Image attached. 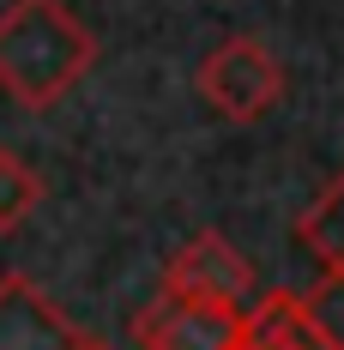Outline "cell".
<instances>
[{"label": "cell", "mask_w": 344, "mask_h": 350, "mask_svg": "<svg viewBox=\"0 0 344 350\" xmlns=\"http://www.w3.org/2000/svg\"><path fill=\"white\" fill-rule=\"evenodd\" d=\"M79 350H103V345H79Z\"/></svg>", "instance_id": "obj_9"}, {"label": "cell", "mask_w": 344, "mask_h": 350, "mask_svg": "<svg viewBox=\"0 0 344 350\" xmlns=\"http://www.w3.org/2000/svg\"><path fill=\"white\" fill-rule=\"evenodd\" d=\"M241 332H248V320L230 302L181 296V290H163L139 314V345L145 350H236Z\"/></svg>", "instance_id": "obj_3"}, {"label": "cell", "mask_w": 344, "mask_h": 350, "mask_svg": "<svg viewBox=\"0 0 344 350\" xmlns=\"http://www.w3.org/2000/svg\"><path fill=\"white\" fill-rule=\"evenodd\" d=\"M97 42L61 0H12L0 12V91L25 109H49L79 85Z\"/></svg>", "instance_id": "obj_1"}, {"label": "cell", "mask_w": 344, "mask_h": 350, "mask_svg": "<svg viewBox=\"0 0 344 350\" xmlns=\"http://www.w3.org/2000/svg\"><path fill=\"white\" fill-rule=\"evenodd\" d=\"M302 247L326 272H344V175L314 200V211L302 217Z\"/></svg>", "instance_id": "obj_6"}, {"label": "cell", "mask_w": 344, "mask_h": 350, "mask_svg": "<svg viewBox=\"0 0 344 350\" xmlns=\"http://www.w3.org/2000/svg\"><path fill=\"white\" fill-rule=\"evenodd\" d=\"M163 290L206 296V302H230V308H236L241 296L254 290V272H248V260H241L224 236H194V242L170 260V278H163Z\"/></svg>", "instance_id": "obj_4"}, {"label": "cell", "mask_w": 344, "mask_h": 350, "mask_svg": "<svg viewBox=\"0 0 344 350\" xmlns=\"http://www.w3.org/2000/svg\"><path fill=\"white\" fill-rule=\"evenodd\" d=\"M302 308H308V314H314V326L326 332V345H332V350H344V272H326V284L314 290Z\"/></svg>", "instance_id": "obj_8"}, {"label": "cell", "mask_w": 344, "mask_h": 350, "mask_svg": "<svg viewBox=\"0 0 344 350\" xmlns=\"http://www.w3.org/2000/svg\"><path fill=\"white\" fill-rule=\"evenodd\" d=\"M200 91L211 109H224L230 121H260L284 97V72L254 36H230L224 49H211L200 67Z\"/></svg>", "instance_id": "obj_2"}, {"label": "cell", "mask_w": 344, "mask_h": 350, "mask_svg": "<svg viewBox=\"0 0 344 350\" xmlns=\"http://www.w3.org/2000/svg\"><path fill=\"white\" fill-rule=\"evenodd\" d=\"M36 206H42V175H36L25 157L0 151V236H6V230H18Z\"/></svg>", "instance_id": "obj_7"}, {"label": "cell", "mask_w": 344, "mask_h": 350, "mask_svg": "<svg viewBox=\"0 0 344 350\" xmlns=\"http://www.w3.org/2000/svg\"><path fill=\"white\" fill-rule=\"evenodd\" d=\"M85 338L25 278H0V350H79Z\"/></svg>", "instance_id": "obj_5"}]
</instances>
